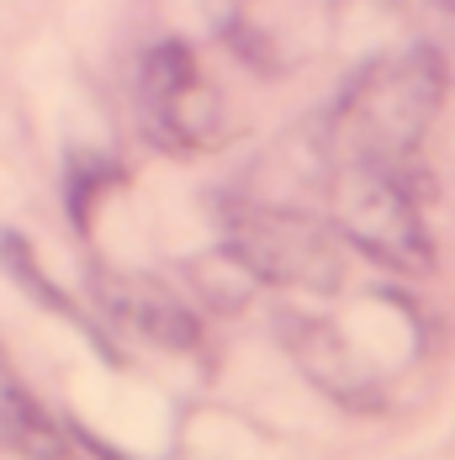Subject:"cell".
<instances>
[{"label": "cell", "mask_w": 455, "mask_h": 460, "mask_svg": "<svg viewBox=\"0 0 455 460\" xmlns=\"http://www.w3.org/2000/svg\"><path fill=\"white\" fill-rule=\"evenodd\" d=\"M0 418H5V434H11V445L22 450V456L32 460H75L69 450V439L58 434V423L22 392V386H5L0 392Z\"/></svg>", "instance_id": "7"}, {"label": "cell", "mask_w": 455, "mask_h": 460, "mask_svg": "<svg viewBox=\"0 0 455 460\" xmlns=\"http://www.w3.org/2000/svg\"><path fill=\"white\" fill-rule=\"evenodd\" d=\"M445 106V58L429 43L370 58L339 106L328 111V154L334 170H397Z\"/></svg>", "instance_id": "1"}, {"label": "cell", "mask_w": 455, "mask_h": 460, "mask_svg": "<svg viewBox=\"0 0 455 460\" xmlns=\"http://www.w3.org/2000/svg\"><path fill=\"white\" fill-rule=\"evenodd\" d=\"M223 249L265 286H302V291H339L344 254L339 238L318 217L271 201H228Z\"/></svg>", "instance_id": "2"}, {"label": "cell", "mask_w": 455, "mask_h": 460, "mask_svg": "<svg viewBox=\"0 0 455 460\" xmlns=\"http://www.w3.org/2000/svg\"><path fill=\"white\" fill-rule=\"evenodd\" d=\"M334 228L344 243H355L365 260L397 270V276H429L434 270V238L424 228L418 196H413L397 170H365L344 164L328 185Z\"/></svg>", "instance_id": "3"}, {"label": "cell", "mask_w": 455, "mask_h": 460, "mask_svg": "<svg viewBox=\"0 0 455 460\" xmlns=\"http://www.w3.org/2000/svg\"><path fill=\"white\" fill-rule=\"evenodd\" d=\"M95 296L101 307L112 313V323H122L128 333L159 344V349H196L201 328L191 318L181 296L154 276H128V270H101L95 280Z\"/></svg>", "instance_id": "6"}, {"label": "cell", "mask_w": 455, "mask_h": 460, "mask_svg": "<svg viewBox=\"0 0 455 460\" xmlns=\"http://www.w3.org/2000/svg\"><path fill=\"white\" fill-rule=\"evenodd\" d=\"M445 5H451V11H455V0H445Z\"/></svg>", "instance_id": "9"}, {"label": "cell", "mask_w": 455, "mask_h": 460, "mask_svg": "<svg viewBox=\"0 0 455 460\" xmlns=\"http://www.w3.org/2000/svg\"><path fill=\"white\" fill-rule=\"evenodd\" d=\"M281 339L291 349V360L318 381L323 392L344 408H376L381 402V381L350 349V339L323 318H302V313H281Z\"/></svg>", "instance_id": "5"}, {"label": "cell", "mask_w": 455, "mask_h": 460, "mask_svg": "<svg viewBox=\"0 0 455 460\" xmlns=\"http://www.w3.org/2000/svg\"><path fill=\"white\" fill-rule=\"evenodd\" d=\"M387 5H392V0H387Z\"/></svg>", "instance_id": "10"}, {"label": "cell", "mask_w": 455, "mask_h": 460, "mask_svg": "<svg viewBox=\"0 0 455 460\" xmlns=\"http://www.w3.org/2000/svg\"><path fill=\"white\" fill-rule=\"evenodd\" d=\"M16 276H22V280H38V270H32V265H22ZM38 286H43V280H38ZM43 296H48V302H58V307H64V296H53V291H43Z\"/></svg>", "instance_id": "8"}, {"label": "cell", "mask_w": 455, "mask_h": 460, "mask_svg": "<svg viewBox=\"0 0 455 460\" xmlns=\"http://www.w3.org/2000/svg\"><path fill=\"white\" fill-rule=\"evenodd\" d=\"M143 133L165 154H201L228 133V106L185 43H154L138 69Z\"/></svg>", "instance_id": "4"}]
</instances>
